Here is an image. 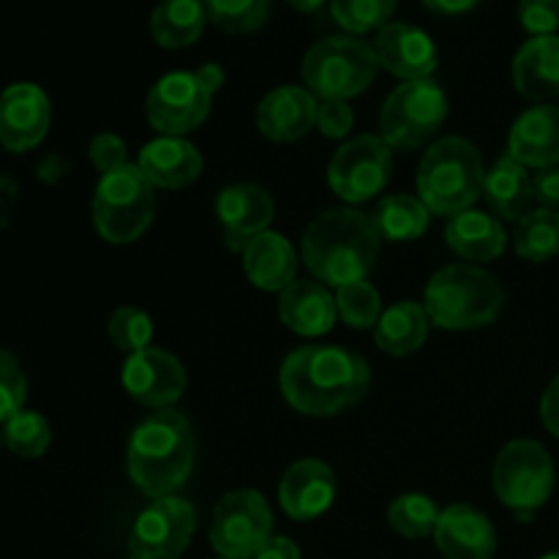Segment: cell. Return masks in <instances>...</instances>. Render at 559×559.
I'll list each match as a JSON object with an SVG mask.
<instances>
[{
    "mask_svg": "<svg viewBox=\"0 0 559 559\" xmlns=\"http://www.w3.org/2000/svg\"><path fill=\"white\" fill-rule=\"evenodd\" d=\"M282 396L309 418H331L355 407L371 385L369 364L336 344H309L284 358L278 371Z\"/></svg>",
    "mask_w": 559,
    "mask_h": 559,
    "instance_id": "obj_1",
    "label": "cell"
},
{
    "mask_svg": "<svg viewBox=\"0 0 559 559\" xmlns=\"http://www.w3.org/2000/svg\"><path fill=\"white\" fill-rule=\"evenodd\" d=\"M380 233L366 213L333 207L320 213L304 229V265L325 287L366 282L380 260Z\"/></svg>",
    "mask_w": 559,
    "mask_h": 559,
    "instance_id": "obj_2",
    "label": "cell"
},
{
    "mask_svg": "<svg viewBox=\"0 0 559 559\" xmlns=\"http://www.w3.org/2000/svg\"><path fill=\"white\" fill-rule=\"evenodd\" d=\"M197 440L189 418L178 409H156L131 431L126 467L145 497H173L194 469Z\"/></svg>",
    "mask_w": 559,
    "mask_h": 559,
    "instance_id": "obj_3",
    "label": "cell"
},
{
    "mask_svg": "<svg viewBox=\"0 0 559 559\" xmlns=\"http://www.w3.org/2000/svg\"><path fill=\"white\" fill-rule=\"evenodd\" d=\"M506 293L500 282L480 265L456 262L445 265L429 278L424 293V309L442 331H475L500 317Z\"/></svg>",
    "mask_w": 559,
    "mask_h": 559,
    "instance_id": "obj_4",
    "label": "cell"
},
{
    "mask_svg": "<svg viewBox=\"0 0 559 559\" xmlns=\"http://www.w3.org/2000/svg\"><path fill=\"white\" fill-rule=\"evenodd\" d=\"M486 167L480 151L464 136H442L424 153L418 167V197L435 216L473 211L484 197Z\"/></svg>",
    "mask_w": 559,
    "mask_h": 559,
    "instance_id": "obj_5",
    "label": "cell"
},
{
    "mask_svg": "<svg viewBox=\"0 0 559 559\" xmlns=\"http://www.w3.org/2000/svg\"><path fill=\"white\" fill-rule=\"evenodd\" d=\"M377 71L380 60L374 44L349 33L320 38L300 66L306 91L320 102H349L377 80Z\"/></svg>",
    "mask_w": 559,
    "mask_h": 559,
    "instance_id": "obj_6",
    "label": "cell"
},
{
    "mask_svg": "<svg viewBox=\"0 0 559 559\" xmlns=\"http://www.w3.org/2000/svg\"><path fill=\"white\" fill-rule=\"evenodd\" d=\"M153 183L136 164L115 169L98 178L93 191V227L107 243H134L151 227L156 211Z\"/></svg>",
    "mask_w": 559,
    "mask_h": 559,
    "instance_id": "obj_7",
    "label": "cell"
},
{
    "mask_svg": "<svg viewBox=\"0 0 559 559\" xmlns=\"http://www.w3.org/2000/svg\"><path fill=\"white\" fill-rule=\"evenodd\" d=\"M555 462L538 440H513L497 453L491 486L506 508L530 522L555 491Z\"/></svg>",
    "mask_w": 559,
    "mask_h": 559,
    "instance_id": "obj_8",
    "label": "cell"
},
{
    "mask_svg": "<svg viewBox=\"0 0 559 559\" xmlns=\"http://www.w3.org/2000/svg\"><path fill=\"white\" fill-rule=\"evenodd\" d=\"M448 118V96L440 82L413 80L385 98L380 112V136L396 151L424 147Z\"/></svg>",
    "mask_w": 559,
    "mask_h": 559,
    "instance_id": "obj_9",
    "label": "cell"
},
{
    "mask_svg": "<svg viewBox=\"0 0 559 559\" xmlns=\"http://www.w3.org/2000/svg\"><path fill=\"white\" fill-rule=\"evenodd\" d=\"M211 546L218 557L254 559L273 538V511L254 489L229 491L211 519Z\"/></svg>",
    "mask_w": 559,
    "mask_h": 559,
    "instance_id": "obj_10",
    "label": "cell"
},
{
    "mask_svg": "<svg viewBox=\"0 0 559 559\" xmlns=\"http://www.w3.org/2000/svg\"><path fill=\"white\" fill-rule=\"evenodd\" d=\"M393 173V147L380 134H358L344 142L328 164V186L347 205L382 194Z\"/></svg>",
    "mask_w": 559,
    "mask_h": 559,
    "instance_id": "obj_11",
    "label": "cell"
},
{
    "mask_svg": "<svg viewBox=\"0 0 559 559\" xmlns=\"http://www.w3.org/2000/svg\"><path fill=\"white\" fill-rule=\"evenodd\" d=\"M213 91L200 71H169L145 98L147 123L164 136H186L211 115Z\"/></svg>",
    "mask_w": 559,
    "mask_h": 559,
    "instance_id": "obj_12",
    "label": "cell"
},
{
    "mask_svg": "<svg viewBox=\"0 0 559 559\" xmlns=\"http://www.w3.org/2000/svg\"><path fill=\"white\" fill-rule=\"evenodd\" d=\"M197 530V511L183 497L153 500L136 516L126 559H180Z\"/></svg>",
    "mask_w": 559,
    "mask_h": 559,
    "instance_id": "obj_13",
    "label": "cell"
},
{
    "mask_svg": "<svg viewBox=\"0 0 559 559\" xmlns=\"http://www.w3.org/2000/svg\"><path fill=\"white\" fill-rule=\"evenodd\" d=\"M120 382L134 402L151 409H169L183 396L186 369L167 349L147 347L126 358Z\"/></svg>",
    "mask_w": 559,
    "mask_h": 559,
    "instance_id": "obj_14",
    "label": "cell"
},
{
    "mask_svg": "<svg viewBox=\"0 0 559 559\" xmlns=\"http://www.w3.org/2000/svg\"><path fill=\"white\" fill-rule=\"evenodd\" d=\"M52 123L49 96L33 82H14L0 93V145L27 153L41 145Z\"/></svg>",
    "mask_w": 559,
    "mask_h": 559,
    "instance_id": "obj_15",
    "label": "cell"
},
{
    "mask_svg": "<svg viewBox=\"0 0 559 559\" xmlns=\"http://www.w3.org/2000/svg\"><path fill=\"white\" fill-rule=\"evenodd\" d=\"M273 197L257 183H233L216 197V216L222 224L224 243L229 251L243 254L246 246L262 233H267L273 222Z\"/></svg>",
    "mask_w": 559,
    "mask_h": 559,
    "instance_id": "obj_16",
    "label": "cell"
},
{
    "mask_svg": "<svg viewBox=\"0 0 559 559\" xmlns=\"http://www.w3.org/2000/svg\"><path fill=\"white\" fill-rule=\"evenodd\" d=\"M336 473L320 459H300L289 464L278 484V506L295 522H311L331 511L336 500Z\"/></svg>",
    "mask_w": 559,
    "mask_h": 559,
    "instance_id": "obj_17",
    "label": "cell"
},
{
    "mask_svg": "<svg viewBox=\"0 0 559 559\" xmlns=\"http://www.w3.org/2000/svg\"><path fill=\"white\" fill-rule=\"evenodd\" d=\"M374 52L380 69L404 82L429 80L437 69V47L429 33L404 22H391L377 33Z\"/></svg>",
    "mask_w": 559,
    "mask_h": 559,
    "instance_id": "obj_18",
    "label": "cell"
},
{
    "mask_svg": "<svg viewBox=\"0 0 559 559\" xmlns=\"http://www.w3.org/2000/svg\"><path fill=\"white\" fill-rule=\"evenodd\" d=\"M317 96L306 87L282 85L257 104V129L271 142H298L317 126Z\"/></svg>",
    "mask_w": 559,
    "mask_h": 559,
    "instance_id": "obj_19",
    "label": "cell"
},
{
    "mask_svg": "<svg viewBox=\"0 0 559 559\" xmlns=\"http://www.w3.org/2000/svg\"><path fill=\"white\" fill-rule=\"evenodd\" d=\"M136 167L151 180L153 189L178 191L200 180L205 162L194 142H189L186 136L162 134L142 145Z\"/></svg>",
    "mask_w": 559,
    "mask_h": 559,
    "instance_id": "obj_20",
    "label": "cell"
},
{
    "mask_svg": "<svg viewBox=\"0 0 559 559\" xmlns=\"http://www.w3.org/2000/svg\"><path fill=\"white\" fill-rule=\"evenodd\" d=\"M435 544L445 559H491L497 551V533L478 508L448 506L437 522Z\"/></svg>",
    "mask_w": 559,
    "mask_h": 559,
    "instance_id": "obj_21",
    "label": "cell"
},
{
    "mask_svg": "<svg viewBox=\"0 0 559 559\" xmlns=\"http://www.w3.org/2000/svg\"><path fill=\"white\" fill-rule=\"evenodd\" d=\"M508 156L533 169L559 167V107L538 104L519 115L508 134Z\"/></svg>",
    "mask_w": 559,
    "mask_h": 559,
    "instance_id": "obj_22",
    "label": "cell"
},
{
    "mask_svg": "<svg viewBox=\"0 0 559 559\" xmlns=\"http://www.w3.org/2000/svg\"><path fill=\"white\" fill-rule=\"evenodd\" d=\"M278 317L298 336H325L338 320L336 295L320 282H298L295 278L284 293H278Z\"/></svg>",
    "mask_w": 559,
    "mask_h": 559,
    "instance_id": "obj_23",
    "label": "cell"
},
{
    "mask_svg": "<svg viewBox=\"0 0 559 559\" xmlns=\"http://www.w3.org/2000/svg\"><path fill=\"white\" fill-rule=\"evenodd\" d=\"M298 251L282 233H262L243 251L246 278L262 293H284L298 276Z\"/></svg>",
    "mask_w": 559,
    "mask_h": 559,
    "instance_id": "obj_24",
    "label": "cell"
},
{
    "mask_svg": "<svg viewBox=\"0 0 559 559\" xmlns=\"http://www.w3.org/2000/svg\"><path fill=\"white\" fill-rule=\"evenodd\" d=\"M513 85L530 102L559 96V36H533L513 58Z\"/></svg>",
    "mask_w": 559,
    "mask_h": 559,
    "instance_id": "obj_25",
    "label": "cell"
},
{
    "mask_svg": "<svg viewBox=\"0 0 559 559\" xmlns=\"http://www.w3.org/2000/svg\"><path fill=\"white\" fill-rule=\"evenodd\" d=\"M445 243L456 251L469 265L491 262L502 257L508 246V235L502 229L500 218L484 211H464L459 216L448 218Z\"/></svg>",
    "mask_w": 559,
    "mask_h": 559,
    "instance_id": "obj_26",
    "label": "cell"
},
{
    "mask_svg": "<svg viewBox=\"0 0 559 559\" xmlns=\"http://www.w3.org/2000/svg\"><path fill=\"white\" fill-rule=\"evenodd\" d=\"M484 197L489 202L491 213L506 222H519L533 211V178H530L527 167L519 164L506 153L486 169L484 178Z\"/></svg>",
    "mask_w": 559,
    "mask_h": 559,
    "instance_id": "obj_27",
    "label": "cell"
},
{
    "mask_svg": "<svg viewBox=\"0 0 559 559\" xmlns=\"http://www.w3.org/2000/svg\"><path fill=\"white\" fill-rule=\"evenodd\" d=\"M429 314H426L424 304L415 300H399L391 309L382 311L380 322L374 328V342L382 353L393 355V358H407L415 355L426 344L429 336Z\"/></svg>",
    "mask_w": 559,
    "mask_h": 559,
    "instance_id": "obj_28",
    "label": "cell"
},
{
    "mask_svg": "<svg viewBox=\"0 0 559 559\" xmlns=\"http://www.w3.org/2000/svg\"><path fill=\"white\" fill-rule=\"evenodd\" d=\"M205 0H162L151 14V36L164 49H183L205 31Z\"/></svg>",
    "mask_w": 559,
    "mask_h": 559,
    "instance_id": "obj_29",
    "label": "cell"
},
{
    "mask_svg": "<svg viewBox=\"0 0 559 559\" xmlns=\"http://www.w3.org/2000/svg\"><path fill=\"white\" fill-rule=\"evenodd\" d=\"M377 233L382 240H391V243H407V240H418L420 235L429 229L431 211L424 205L420 197L413 194H388L385 200H380L374 216Z\"/></svg>",
    "mask_w": 559,
    "mask_h": 559,
    "instance_id": "obj_30",
    "label": "cell"
},
{
    "mask_svg": "<svg viewBox=\"0 0 559 559\" xmlns=\"http://www.w3.org/2000/svg\"><path fill=\"white\" fill-rule=\"evenodd\" d=\"M513 249L527 262H549L559 254V213L535 207L516 222Z\"/></svg>",
    "mask_w": 559,
    "mask_h": 559,
    "instance_id": "obj_31",
    "label": "cell"
},
{
    "mask_svg": "<svg viewBox=\"0 0 559 559\" xmlns=\"http://www.w3.org/2000/svg\"><path fill=\"white\" fill-rule=\"evenodd\" d=\"M440 508L431 497L426 495H409L396 497L388 508V524H391L393 533H399L407 540H424L429 535H435L437 522H440Z\"/></svg>",
    "mask_w": 559,
    "mask_h": 559,
    "instance_id": "obj_32",
    "label": "cell"
},
{
    "mask_svg": "<svg viewBox=\"0 0 559 559\" xmlns=\"http://www.w3.org/2000/svg\"><path fill=\"white\" fill-rule=\"evenodd\" d=\"M3 442L14 456L20 459H41L47 448L52 445V429L47 418L33 409H20L14 418L3 424Z\"/></svg>",
    "mask_w": 559,
    "mask_h": 559,
    "instance_id": "obj_33",
    "label": "cell"
},
{
    "mask_svg": "<svg viewBox=\"0 0 559 559\" xmlns=\"http://www.w3.org/2000/svg\"><path fill=\"white\" fill-rule=\"evenodd\" d=\"M396 11V0H331V14L338 27L349 36H364V33L391 25V16Z\"/></svg>",
    "mask_w": 559,
    "mask_h": 559,
    "instance_id": "obj_34",
    "label": "cell"
},
{
    "mask_svg": "<svg viewBox=\"0 0 559 559\" xmlns=\"http://www.w3.org/2000/svg\"><path fill=\"white\" fill-rule=\"evenodd\" d=\"M336 311L344 325L355 328V331H369V328H377L385 309H382L380 289L374 284L355 282L336 289Z\"/></svg>",
    "mask_w": 559,
    "mask_h": 559,
    "instance_id": "obj_35",
    "label": "cell"
},
{
    "mask_svg": "<svg viewBox=\"0 0 559 559\" xmlns=\"http://www.w3.org/2000/svg\"><path fill=\"white\" fill-rule=\"evenodd\" d=\"M207 20L227 33H254L271 20L273 0H205Z\"/></svg>",
    "mask_w": 559,
    "mask_h": 559,
    "instance_id": "obj_36",
    "label": "cell"
},
{
    "mask_svg": "<svg viewBox=\"0 0 559 559\" xmlns=\"http://www.w3.org/2000/svg\"><path fill=\"white\" fill-rule=\"evenodd\" d=\"M109 338L126 355L147 349L153 342V317L142 311L140 306H120L112 311L107 325Z\"/></svg>",
    "mask_w": 559,
    "mask_h": 559,
    "instance_id": "obj_37",
    "label": "cell"
},
{
    "mask_svg": "<svg viewBox=\"0 0 559 559\" xmlns=\"http://www.w3.org/2000/svg\"><path fill=\"white\" fill-rule=\"evenodd\" d=\"M25 399L27 377L22 371L20 360L9 349H0V424L14 418L20 409H25Z\"/></svg>",
    "mask_w": 559,
    "mask_h": 559,
    "instance_id": "obj_38",
    "label": "cell"
},
{
    "mask_svg": "<svg viewBox=\"0 0 559 559\" xmlns=\"http://www.w3.org/2000/svg\"><path fill=\"white\" fill-rule=\"evenodd\" d=\"M519 22L533 36H557L559 0H519Z\"/></svg>",
    "mask_w": 559,
    "mask_h": 559,
    "instance_id": "obj_39",
    "label": "cell"
},
{
    "mask_svg": "<svg viewBox=\"0 0 559 559\" xmlns=\"http://www.w3.org/2000/svg\"><path fill=\"white\" fill-rule=\"evenodd\" d=\"M87 153H91L93 167H96L102 175L115 173V169H120L129 164V151H126V142L120 140L118 134H112V131H102V134L93 136Z\"/></svg>",
    "mask_w": 559,
    "mask_h": 559,
    "instance_id": "obj_40",
    "label": "cell"
},
{
    "mask_svg": "<svg viewBox=\"0 0 559 559\" xmlns=\"http://www.w3.org/2000/svg\"><path fill=\"white\" fill-rule=\"evenodd\" d=\"M355 112L347 102H320L317 104V126L328 140H344L353 131Z\"/></svg>",
    "mask_w": 559,
    "mask_h": 559,
    "instance_id": "obj_41",
    "label": "cell"
},
{
    "mask_svg": "<svg viewBox=\"0 0 559 559\" xmlns=\"http://www.w3.org/2000/svg\"><path fill=\"white\" fill-rule=\"evenodd\" d=\"M533 197L540 207L559 213V167L538 169L533 178Z\"/></svg>",
    "mask_w": 559,
    "mask_h": 559,
    "instance_id": "obj_42",
    "label": "cell"
},
{
    "mask_svg": "<svg viewBox=\"0 0 559 559\" xmlns=\"http://www.w3.org/2000/svg\"><path fill=\"white\" fill-rule=\"evenodd\" d=\"M540 420L549 429V435H555L559 440V374L549 382L544 399H540Z\"/></svg>",
    "mask_w": 559,
    "mask_h": 559,
    "instance_id": "obj_43",
    "label": "cell"
},
{
    "mask_svg": "<svg viewBox=\"0 0 559 559\" xmlns=\"http://www.w3.org/2000/svg\"><path fill=\"white\" fill-rule=\"evenodd\" d=\"M254 559H300V549L293 538L273 535V538L262 546L260 555H257Z\"/></svg>",
    "mask_w": 559,
    "mask_h": 559,
    "instance_id": "obj_44",
    "label": "cell"
},
{
    "mask_svg": "<svg viewBox=\"0 0 559 559\" xmlns=\"http://www.w3.org/2000/svg\"><path fill=\"white\" fill-rule=\"evenodd\" d=\"M420 3L426 5V9L437 11V14H467V11L478 9L484 0H420Z\"/></svg>",
    "mask_w": 559,
    "mask_h": 559,
    "instance_id": "obj_45",
    "label": "cell"
},
{
    "mask_svg": "<svg viewBox=\"0 0 559 559\" xmlns=\"http://www.w3.org/2000/svg\"><path fill=\"white\" fill-rule=\"evenodd\" d=\"M200 76L202 80L207 82V87H211L213 93H218L222 91V85H224V69L218 63H205V66H200Z\"/></svg>",
    "mask_w": 559,
    "mask_h": 559,
    "instance_id": "obj_46",
    "label": "cell"
},
{
    "mask_svg": "<svg viewBox=\"0 0 559 559\" xmlns=\"http://www.w3.org/2000/svg\"><path fill=\"white\" fill-rule=\"evenodd\" d=\"M287 3L298 11H317L325 0H287Z\"/></svg>",
    "mask_w": 559,
    "mask_h": 559,
    "instance_id": "obj_47",
    "label": "cell"
},
{
    "mask_svg": "<svg viewBox=\"0 0 559 559\" xmlns=\"http://www.w3.org/2000/svg\"><path fill=\"white\" fill-rule=\"evenodd\" d=\"M540 559H559V551H549V555H544Z\"/></svg>",
    "mask_w": 559,
    "mask_h": 559,
    "instance_id": "obj_48",
    "label": "cell"
},
{
    "mask_svg": "<svg viewBox=\"0 0 559 559\" xmlns=\"http://www.w3.org/2000/svg\"><path fill=\"white\" fill-rule=\"evenodd\" d=\"M0 442H3V435H0Z\"/></svg>",
    "mask_w": 559,
    "mask_h": 559,
    "instance_id": "obj_49",
    "label": "cell"
},
{
    "mask_svg": "<svg viewBox=\"0 0 559 559\" xmlns=\"http://www.w3.org/2000/svg\"><path fill=\"white\" fill-rule=\"evenodd\" d=\"M216 559H227V557H216Z\"/></svg>",
    "mask_w": 559,
    "mask_h": 559,
    "instance_id": "obj_50",
    "label": "cell"
}]
</instances>
